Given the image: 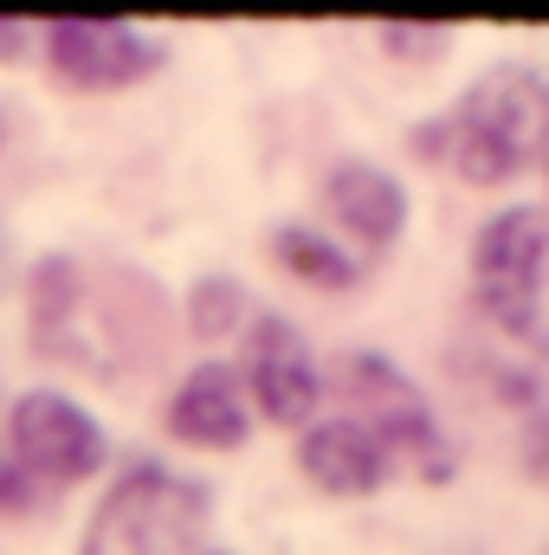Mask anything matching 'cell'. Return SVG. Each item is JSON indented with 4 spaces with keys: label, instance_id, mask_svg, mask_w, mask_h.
<instances>
[{
    "label": "cell",
    "instance_id": "6da1fadb",
    "mask_svg": "<svg viewBox=\"0 0 549 555\" xmlns=\"http://www.w3.org/2000/svg\"><path fill=\"white\" fill-rule=\"evenodd\" d=\"M544 137H549L544 72L537 65H498L459 98V111L439 124L433 142L465 181H511V175L544 162Z\"/></svg>",
    "mask_w": 549,
    "mask_h": 555
},
{
    "label": "cell",
    "instance_id": "7a4b0ae2",
    "mask_svg": "<svg viewBox=\"0 0 549 555\" xmlns=\"http://www.w3.org/2000/svg\"><path fill=\"white\" fill-rule=\"evenodd\" d=\"M201 537H207V485L142 465L98 504L78 555H194Z\"/></svg>",
    "mask_w": 549,
    "mask_h": 555
},
{
    "label": "cell",
    "instance_id": "3957f363",
    "mask_svg": "<svg viewBox=\"0 0 549 555\" xmlns=\"http://www.w3.org/2000/svg\"><path fill=\"white\" fill-rule=\"evenodd\" d=\"M472 278H478L485 317L524 349H537L544 343V214L505 207L498 220H485L472 246Z\"/></svg>",
    "mask_w": 549,
    "mask_h": 555
},
{
    "label": "cell",
    "instance_id": "277c9868",
    "mask_svg": "<svg viewBox=\"0 0 549 555\" xmlns=\"http://www.w3.org/2000/svg\"><path fill=\"white\" fill-rule=\"evenodd\" d=\"M13 465L26 478H52V485H72V478H91L104 465V426L72 408L65 395H20L13 401Z\"/></svg>",
    "mask_w": 549,
    "mask_h": 555
},
{
    "label": "cell",
    "instance_id": "5b68a950",
    "mask_svg": "<svg viewBox=\"0 0 549 555\" xmlns=\"http://www.w3.org/2000/svg\"><path fill=\"white\" fill-rule=\"evenodd\" d=\"M343 388L362 401L369 420H356V426H369V433L382 439V452H413L433 485L452 472V459L439 452V433H433L426 401L413 395V382L395 362H382V356H349V362H343Z\"/></svg>",
    "mask_w": 549,
    "mask_h": 555
},
{
    "label": "cell",
    "instance_id": "8992f818",
    "mask_svg": "<svg viewBox=\"0 0 549 555\" xmlns=\"http://www.w3.org/2000/svg\"><path fill=\"white\" fill-rule=\"evenodd\" d=\"M46 59L72 91H124L155 72L162 52L124 20H59L46 33Z\"/></svg>",
    "mask_w": 549,
    "mask_h": 555
},
{
    "label": "cell",
    "instance_id": "52a82bcc",
    "mask_svg": "<svg viewBox=\"0 0 549 555\" xmlns=\"http://www.w3.org/2000/svg\"><path fill=\"white\" fill-rule=\"evenodd\" d=\"M246 375H253V395L266 420L278 426H304L317 408V362L304 349V336L278 317H259L253 336H246Z\"/></svg>",
    "mask_w": 549,
    "mask_h": 555
},
{
    "label": "cell",
    "instance_id": "ba28073f",
    "mask_svg": "<svg viewBox=\"0 0 549 555\" xmlns=\"http://www.w3.org/2000/svg\"><path fill=\"white\" fill-rule=\"evenodd\" d=\"M297 465H304V478H310L317 491H330V498H369V491H382V478H388L382 439H375L369 426H356V420H323V426H310L304 446H297Z\"/></svg>",
    "mask_w": 549,
    "mask_h": 555
},
{
    "label": "cell",
    "instance_id": "9c48e42d",
    "mask_svg": "<svg viewBox=\"0 0 549 555\" xmlns=\"http://www.w3.org/2000/svg\"><path fill=\"white\" fill-rule=\"evenodd\" d=\"M168 433L201 446V452H233L246 446V401H240V382L220 369V362H201L175 401H168Z\"/></svg>",
    "mask_w": 549,
    "mask_h": 555
},
{
    "label": "cell",
    "instance_id": "30bf717a",
    "mask_svg": "<svg viewBox=\"0 0 549 555\" xmlns=\"http://www.w3.org/2000/svg\"><path fill=\"white\" fill-rule=\"evenodd\" d=\"M323 201H330V214H336L362 246H388V240L401 233V220H408V194H401V181L382 175V168H369V162H343V168H330Z\"/></svg>",
    "mask_w": 549,
    "mask_h": 555
},
{
    "label": "cell",
    "instance_id": "8fae6325",
    "mask_svg": "<svg viewBox=\"0 0 549 555\" xmlns=\"http://www.w3.org/2000/svg\"><path fill=\"white\" fill-rule=\"evenodd\" d=\"M272 253H278L284 272H297L304 284H317V291H343V284H356V266L343 259V246H330V240L310 233V227H278Z\"/></svg>",
    "mask_w": 549,
    "mask_h": 555
},
{
    "label": "cell",
    "instance_id": "7c38bea8",
    "mask_svg": "<svg viewBox=\"0 0 549 555\" xmlns=\"http://www.w3.org/2000/svg\"><path fill=\"white\" fill-rule=\"evenodd\" d=\"M240 310H246V297H240V284H201L194 291V330L201 336H220V330H233L240 323Z\"/></svg>",
    "mask_w": 549,
    "mask_h": 555
},
{
    "label": "cell",
    "instance_id": "4fadbf2b",
    "mask_svg": "<svg viewBox=\"0 0 549 555\" xmlns=\"http://www.w3.org/2000/svg\"><path fill=\"white\" fill-rule=\"evenodd\" d=\"M26 491H33V478H26V472L13 465V452L0 446V511H20V504H26Z\"/></svg>",
    "mask_w": 549,
    "mask_h": 555
},
{
    "label": "cell",
    "instance_id": "5bb4252c",
    "mask_svg": "<svg viewBox=\"0 0 549 555\" xmlns=\"http://www.w3.org/2000/svg\"><path fill=\"white\" fill-rule=\"evenodd\" d=\"M20 39H26V33H20L13 20H0V59H13V52H20Z\"/></svg>",
    "mask_w": 549,
    "mask_h": 555
},
{
    "label": "cell",
    "instance_id": "9a60e30c",
    "mask_svg": "<svg viewBox=\"0 0 549 555\" xmlns=\"http://www.w3.org/2000/svg\"><path fill=\"white\" fill-rule=\"evenodd\" d=\"M0 284H7V240H0Z\"/></svg>",
    "mask_w": 549,
    "mask_h": 555
},
{
    "label": "cell",
    "instance_id": "2e32d148",
    "mask_svg": "<svg viewBox=\"0 0 549 555\" xmlns=\"http://www.w3.org/2000/svg\"><path fill=\"white\" fill-rule=\"evenodd\" d=\"M0 137H7V117H0Z\"/></svg>",
    "mask_w": 549,
    "mask_h": 555
}]
</instances>
